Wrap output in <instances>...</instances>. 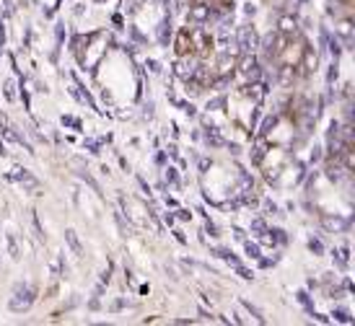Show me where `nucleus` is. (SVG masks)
<instances>
[{
	"label": "nucleus",
	"mask_w": 355,
	"mask_h": 326,
	"mask_svg": "<svg viewBox=\"0 0 355 326\" xmlns=\"http://www.w3.org/2000/svg\"><path fill=\"white\" fill-rule=\"evenodd\" d=\"M189 3H195V6H207L210 0H189Z\"/></svg>",
	"instance_id": "nucleus-4"
},
{
	"label": "nucleus",
	"mask_w": 355,
	"mask_h": 326,
	"mask_svg": "<svg viewBox=\"0 0 355 326\" xmlns=\"http://www.w3.org/2000/svg\"><path fill=\"white\" fill-rule=\"evenodd\" d=\"M210 47H213L210 37H207L205 31L192 29V26L179 31L177 42H174V52H177V57H200V55L210 52Z\"/></svg>",
	"instance_id": "nucleus-2"
},
{
	"label": "nucleus",
	"mask_w": 355,
	"mask_h": 326,
	"mask_svg": "<svg viewBox=\"0 0 355 326\" xmlns=\"http://www.w3.org/2000/svg\"><path fill=\"white\" fill-rule=\"evenodd\" d=\"M270 60L283 73H298L309 62V44L301 34H280L270 47Z\"/></svg>",
	"instance_id": "nucleus-1"
},
{
	"label": "nucleus",
	"mask_w": 355,
	"mask_h": 326,
	"mask_svg": "<svg viewBox=\"0 0 355 326\" xmlns=\"http://www.w3.org/2000/svg\"><path fill=\"white\" fill-rule=\"evenodd\" d=\"M337 3H340L343 13H345V19H350L353 16V0H337Z\"/></svg>",
	"instance_id": "nucleus-3"
}]
</instances>
